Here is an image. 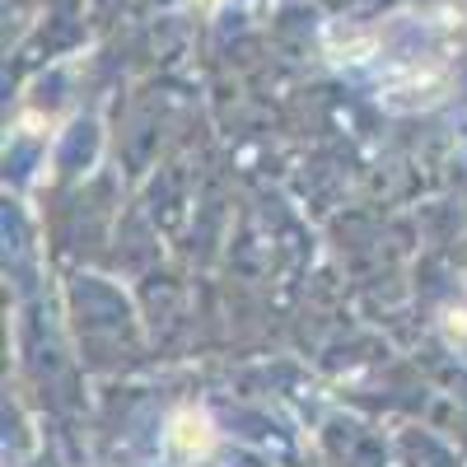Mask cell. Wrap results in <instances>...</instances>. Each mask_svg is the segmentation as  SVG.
<instances>
[{
  "label": "cell",
  "mask_w": 467,
  "mask_h": 467,
  "mask_svg": "<svg viewBox=\"0 0 467 467\" xmlns=\"http://www.w3.org/2000/svg\"><path fill=\"white\" fill-rule=\"evenodd\" d=\"M215 440H220L215 420L206 411H197V407H187V411H178L169 420V449L178 458H206L215 449Z\"/></svg>",
  "instance_id": "6da1fadb"
}]
</instances>
